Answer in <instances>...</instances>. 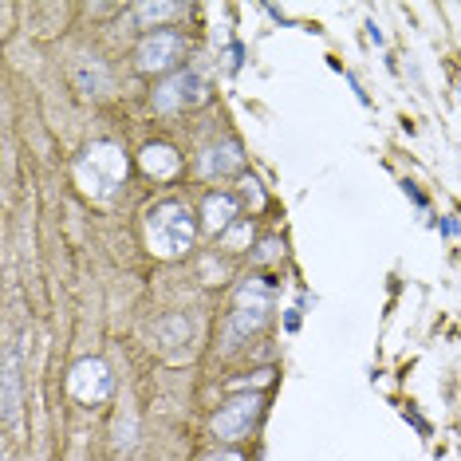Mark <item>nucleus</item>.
Listing matches in <instances>:
<instances>
[{
    "label": "nucleus",
    "mask_w": 461,
    "mask_h": 461,
    "mask_svg": "<svg viewBox=\"0 0 461 461\" xmlns=\"http://www.w3.org/2000/svg\"><path fill=\"white\" fill-rule=\"evenodd\" d=\"M177 13H182V5H139V8H134L139 24H158V20L177 16Z\"/></svg>",
    "instance_id": "12"
},
{
    "label": "nucleus",
    "mask_w": 461,
    "mask_h": 461,
    "mask_svg": "<svg viewBox=\"0 0 461 461\" xmlns=\"http://www.w3.org/2000/svg\"><path fill=\"white\" fill-rule=\"evenodd\" d=\"M205 99V83L194 71H177L174 79H166L158 91H154V107L158 111H177V107H194V103Z\"/></svg>",
    "instance_id": "4"
},
{
    "label": "nucleus",
    "mask_w": 461,
    "mask_h": 461,
    "mask_svg": "<svg viewBox=\"0 0 461 461\" xmlns=\"http://www.w3.org/2000/svg\"><path fill=\"white\" fill-rule=\"evenodd\" d=\"M177 166H182V158L170 150V146H146L142 150V170L146 174H154V177H174L177 174Z\"/></svg>",
    "instance_id": "9"
},
{
    "label": "nucleus",
    "mask_w": 461,
    "mask_h": 461,
    "mask_svg": "<svg viewBox=\"0 0 461 461\" xmlns=\"http://www.w3.org/2000/svg\"><path fill=\"white\" fill-rule=\"evenodd\" d=\"M237 217V202L229 194H209L205 197V229L209 233H225Z\"/></svg>",
    "instance_id": "8"
},
{
    "label": "nucleus",
    "mask_w": 461,
    "mask_h": 461,
    "mask_svg": "<svg viewBox=\"0 0 461 461\" xmlns=\"http://www.w3.org/2000/svg\"><path fill=\"white\" fill-rule=\"evenodd\" d=\"M111 371H107V363H99V359H83L76 363V371H71V391H76V398H83V402H103V398L111 394Z\"/></svg>",
    "instance_id": "6"
},
{
    "label": "nucleus",
    "mask_w": 461,
    "mask_h": 461,
    "mask_svg": "<svg viewBox=\"0 0 461 461\" xmlns=\"http://www.w3.org/2000/svg\"><path fill=\"white\" fill-rule=\"evenodd\" d=\"M268 257H276V240H265V245H260V260H268Z\"/></svg>",
    "instance_id": "13"
},
{
    "label": "nucleus",
    "mask_w": 461,
    "mask_h": 461,
    "mask_svg": "<svg viewBox=\"0 0 461 461\" xmlns=\"http://www.w3.org/2000/svg\"><path fill=\"white\" fill-rule=\"evenodd\" d=\"M260 411V394H240V398H229V402L217 411L213 418V429H217V438H245L249 434V426H253V418Z\"/></svg>",
    "instance_id": "3"
},
{
    "label": "nucleus",
    "mask_w": 461,
    "mask_h": 461,
    "mask_svg": "<svg viewBox=\"0 0 461 461\" xmlns=\"http://www.w3.org/2000/svg\"><path fill=\"white\" fill-rule=\"evenodd\" d=\"M265 320H268V296L265 292H245L237 303V312H233V320H229V339L257 331Z\"/></svg>",
    "instance_id": "7"
},
{
    "label": "nucleus",
    "mask_w": 461,
    "mask_h": 461,
    "mask_svg": "<svg viewBox=\"0 0 461 461\" xmlns=\"http://www.w3.org/2000/svg\"><path fill=\"white\" fill-rule=\"evenodd\" d=\"M209 461H240L237 454H221V457H209Z\"/></svg>",
    "instance_id": "15"
},
{
    "label": "nucleus",
    "mask_w": 461,
    "mask_h": 461,
    "mask_svg": "<svg viewBox=\"0 0 461 461\" xmlns=\"http://www.w3.org/2000/svg\"><path fill=\"white\" fill-rule=\"evenodd\" d=\"M237 166H240V150H237V146L205 150V158H202V170L205 174H229V170H237Z\"/></svg>",
    "instance_id": "10"
},
{
    "label": "nucleus",
    "mask_w": 461,
    "mask_h": 461,
    "mask_svg": "<svg viewBox=\"0 0 461 461\" xmlns=\"http://www.w3.org/2000/svg\"><path fill=\"white\" fill-rule=\"evenodd\" d=\"M442 233H446V237L457 233V221H454V217H446V221H442Z\"/></svg>",
    "instance_id": "14"
},
{
    "label": "nucleus",
    "mask_w": 461,
    "mask_h": 461,
    "mask_svg": "<svg viewBox=\"0 0 461 461\" xmlns=\"http://www.w3.org/2000/svg\"><path fill=\"white\" fill-rule=\"evenodd\" d=\"M146 233H150V245L158 257H177L194 245V213L182 202H166L150 209Z\"/></svg>",
    "instance_id": "1"
},
{
    "label": "nucleus",
    "mask_w": 461,
    "mask_h": 461,
    "mask_svg": "<svg viewBox=\"0 0 461 461\" xmlns=\"http://www.w3.org/2000/svg\"><path fill=\"white\" fill-rule=\"evenodd\" d=\"M122 174H127V162H122V154L114 150V146H91L87 158H79L83 185L99 197H107L114 185L122 182Z\"/></svg>",
    "instance_id": "2"
},
{
    "label": "nucleus",
    "mask_w": 461,
    "mask_h": 461,
    "mask_svg": "<svg viewBox=\"0 0 461 461\" xmlns=\"http://www.w3.org/2000/svg\"><path fill=\"white\" fill-rule=\"evenodd\" d=\"M185 40L177 32H154L139 44V71H166L182 59Z\"/></svg>",
    "instance_id": "5"
},
{
    "label": "nucleus",
    "mask_w": 461,
    "mask_h": 461,
    "mask_svg": "<svg viewBox=\"0 0 461 461\" xmlns=\"http://www.w3.org/2000/svg\"><path fill=\"white\" fill-rule=\"evenodd\" d=\"M13 414H16V355L8 351V359H5V418L13 422Z\"/></svg>",
    "instance_id": "11"
}]
</instances>
